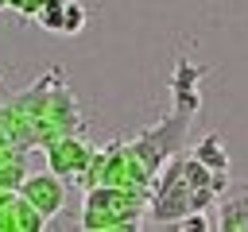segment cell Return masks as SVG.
<instances>
[{
    "mask_svg": "<svg viewBox=\"0 0 248 232\" xmlns=\"http://www.w3.org/2000/svg\"><path fill=\"white\" fill-rule=\"evenodd\" d=\"M147 217V193L124 186H85L81 228L89 232H124L140 228Z\"/></svg>",
    "mask_w": 248,
    "mask_h": 232,
    "instance_id": "obj_1",
    "label": "cell"
},
{
    "mask_svg": "<svg viewBox=\"0 0 248 232\" xmlns=\"http://www.w3.org/2000/svg\"><path fill=\"white\" fill-rule=\"evenodd\" d=\"M190 112H182V108H174L167 120H159L155 128H143L140 135H132L128 139V147H132V155L143 162V170L155 178L159 174V166L170 159V155H178L182 147H186V131H190Z\"/></svg>",
    "mask_w": 248,
    "mask_h": 232,
    "instance_id": "obj_2",
    "label": "cell"
},
{
    "mask_svg": "<svg viewBox=\"0 0 248 232\" xmlns=\"http://www.w3.org/2000/svg\"><path fill=\"white\" fill-rule=\"evenodd\" d=\"M43 155H46V170H54L66 186H85V174L93 166L97 147L81 131H66V135L46 139L43 143Z\"/></svg>",
    "mask_w": 248,
    "mask_h": 232,
    "instance_id": "obj_3",
    "label": "cell"
},
{
    "mask_svg": "<svg viewBox=\"0 0 248 232\" xmlns=\"http://www.w3.org/2000/svg\"><path fill=\"white\" fill-rule=\"evenodd\" d=\"M19 197H27L46 220L50 217H58L62 213V205H66V182L54 174V170H39V174H23V182H19V189H16Z\"/></svg>",
    "mask_w": 248,
    "mask_h": 232,
    "instance_id": "obj_4",
    "label": "cell"
},
{
    "mask_svg": "<svg viewBox=\"0 0 248 232\" xmlns=\"http://www.w3.org/2000/svg\"><path fill=\"white\" fill-rule=\"evenodd\" d=\"M209 213H213V228L248 232V186H236V189L225 186V197H217Z\"/></svg>",
    "mask_w": 248,
    "mask_h": 232,
    "instance_id": "obj_5",
    "label": "cell"
},
{
    "mask_svg": "<svg viewBox=\"0 0 248 232\" xmlns=\"http://www.w3.org/2000/svg\"><path fill=\"white\" fill-rule=\"evenodd\" d=\"M198 81H202V70H198V66H190L186 58H178V66H174V81H170L174 108H182V112H190V116L198 112V104H202Z\"/></svg>",
    "mask_w": 248,
    "mask_h": 232,
    "instance_id": "obj_6",
    "label": "cell"
},
{
    "mask_svg": "<svg viewBox=\"0 0 248 232\" xmlns=\"http://www.w3.org/2000/svg\"><path fill=\"white\" fill-rule=\"evenodd\" d=\"M190 155H194L209 174H217V178H225V182H229V151H225V143H221V135H217V131L202 135V139L190 147Z\"/></svg>",
    "mask_w": 248,
    "mask_h": 232,
    "instance_id": "obj_7",
    "label": "cell"
},
{
    "mask_svg": "<svg viewBox=\"0 0 248 232\" xmlns=\"http://www.w3.org/2000/svg\"><path fill=\"white\" fill-rule=\"evenodd\" d=\"M27 174V151L23 147H4L0 151V189H19Z\"/></svg>",
    "mask_w": 248,
    "mask_h": 232,
    "instance_id": "obj_8",
    "label": "cell"
},
{
    "mask_svg": "<svg viewBox=\"0 0 248 232\" xmlns=\"http://www.w3.org/2000/svg\"><path fill=\"white\" fill-rule=\"evenodd\" d=\"M4 4H8L12 12H19V15H27V19H31V15L39 12V4H43V0H4Z\"/></svg>",
    "mask_w": 248,
    "mask_h": 232,
    "instance_id": "obj_9",
    "label": "cell"
},
{
    "mask_svg": "<svg viewBox=\"0 0 248 232\" xmlns=\"http://www.w3.org/2000/svg\"><path fill=\"white\" fill-rule=\"evenodd\" d=\"M4 8H8V4H4V0H0V12H4Z\"/></svg>",
    "mask_w": 248,
    "mask_h": 232,
    "instance_id": "obj_10",
    "label": "cell"
}]
</instances>
